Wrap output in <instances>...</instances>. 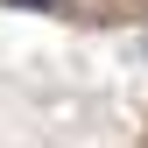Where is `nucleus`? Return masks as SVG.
<instances>
[{"mask_svg": "<svg viewBox=\"0 0 148 148\" xmlns=\"http://www.w3.org/2000/svg\"><path fill=\"white\" fill-rule=\"evenodd\" d=\"M14 7H42V14H57V7H64V0H14Z\"/></svg>", "mask_w": 148, "mask_h": 148, "instance_id": "f257e3e1", "label": "nucleus"}]
</instances>
